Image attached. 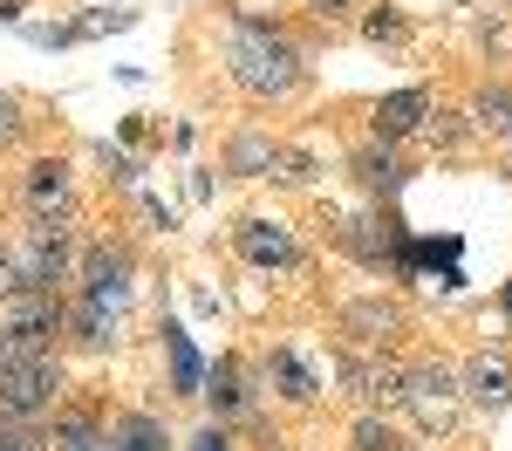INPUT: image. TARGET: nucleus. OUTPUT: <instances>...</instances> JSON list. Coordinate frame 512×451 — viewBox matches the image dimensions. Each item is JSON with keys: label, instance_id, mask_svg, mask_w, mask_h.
<instances>
[{"label": "nucleus", "instance_id": "nucleus-10", "mask_svg": "<svg viewBox=\"0 0 512 451\" xmlns=\"http://www.w3.org/2000/svg\"><path fill=\"white\" fill-rule=\"evenodd\" d=\"M110 451H171V431H164L151 410H130V417H117V431H110Z\"/></svg>", "mask_w": 512, "mask_h": 451}, {"label": "nucleus", "instance_id": "nucleus-24", "mask_svg": "<svg viewBox=\"0 0 512 451\" xmlns=\"http://www.w3.org/2000/svg\"><path fill=\"white\" fill-rule=\"evenodd\" d=\"M308 7H321V14H342V7H349V0H308Z\"/></svg>", "mask_w": 512, "mask_h": 451}, {"label": "nucleus", "instance_id": "nucleus-2", "mask_svg": "<svg viewBox=\"0 0 512 451\" xmlns=\"http://www.w3.org/2000/svg\"><path fill=\"white\" fill-rule=\"evenodd\" d=\"M7 281H14V294H55L69 281V226L62 219H28L7 246Z\"/></svg>", "mask_w": 512, "mask_h": 451}, {"label": "nucleus", "instance_id": "nucleus-7", "mask_svg": "<svg viewBox=\"0 0 512 451\" xmlns=\"http://www.w3.org/2000/svg\"><path fill=\"white\" fill-rule=\"evenodd\" d=\"M239 253H246L253 267H294V260H301V246H294V233H287L280 219H246V226H239Z\"/></svg>", "mask_w": 512, "mask_h": 451}, {"label": "nucleus", "instance_id": "nucleus-23", "mask_svg": "<svg viewBox=\"0 0 512 451\" xmlns=\"http://www.w3.org/2000/svg\"><path fill=\"white\" fill-rule=\"evenodd\" d=\"M0 451H41V438H28V431H0Z\"/></svg>", "mask_w": 512, "mask_h": 451}, {"label": "nucleus", "instance_id": "nucleus-15", "mask_svg": "<svg viewBox=\"0 0 512 451\" xmlns=\"http://www.w3.org/2000/svg\"><path fill=\"white\" fill-rule=\"evenodd\" d=\"M21 130H28L21 96H14V89H0V151H7V144H21Z\"/></svg>", "mask_w": 512, "mask_h": 451}, {"label": "nucleus", "instance_id": "nucleus-8", "mask_svg": "<svg viewBox=\"0 0 512 451\" xmlns=\"http://www.w3.org/2000/svg\"><path fill=\"white\" fill-rule=\"evenodd\" d=\"M123 274H130V253H123V246H96V253L82 260V301L110 308L123 294Z\"/></svg>", "mask_w": 512, "mask_h": 451}, {"label": "nucleus", "instance_id": "nucleus-22", "mask_svg": "<svg viewBox=\"0 0 512 451\" xmlns=\"http://www.w3.org/2000/svg\"><path fill=\"white\" fill-rule=\"evenodd\" d=\"M192 451H233V438H226V431L212 424V431H198V438H192Z\"/></svg>", "mask_w": 512, "mask_h": 451}, {"label": "nucleus", "instance_id": "nucleus-12", "mask_svg": "<svg viewBox=\"0 0 512 451\" xmlns=\"http://www.w3.org/2000/svg\"><path fill=\"white\" fill-rule=\"evenodd\" d=\"M472 397L478 404H506L512 397V369L499 363V356H478L472 363Z\"/></svg>", "mask_w": 512, "mask_h": 451}, {"label": "nucleus", "instance_id": "nucleus-5", "mask_svg": "<svg viewBox=\"0 0 512 451\" xmlns=\"http://www.w3.org/2000/svg\"><path fill=\"white\" fill-rule=\"evenodd\" d=\"M403 397H410V410L424 417V431H444L451 410H458V383H451V369H444V363H424V369L403 376Z\"/></svg>", "mask_w": 512, "mask_h": 451}, {"label": "nucleus", "instance_id": "nucleus-3", "mask_svg": "<svg viewBox=\"0 0 512 451\" xmlns=\"http://www.w3.org/2000/svg\"><path fill=\"white\" fill-rule=\"evenodd\" d=\"M62 390V363L55 356H7L0 363V424H21V417H41Z\"/></svg>", "mask_w": 512, "mask_h": 451}, {"label": "nucleus", "instance_id": "nucleus-1", "mask_svg": "<svg viewBox=\"0 0 512 451\" xmlns=\"http://www.w3.org/2000/svg\"><path fill=\"white\" fill-rule=\"evenodd\" d=\"M226 62H233V82L246 96H287L301 82V48L267 21H239L226 35Z\"/></svg>", "mask_w": 512, "mask_h": 451}, {"label": "nucleus", "instance_id": "nucleus-26", "mask_svg": "<svg viewBox=\"0 0 512 451\" xmlns=\"http://www.w3.org/2000/svg\"><path fill=\"white\" fill-rule=\"evenodd\" d=\"M7 356H14V342H7V335H0V363H7Z\"/></svg>", "mask_w": 512, "mask_h": 451}, {"label": "nucleus", "instance_id": "nucleus-25", "mask_svg": "<svg viewBox=\"0 0 512 451\" xmlns=\"http://www.w3.org/2000/svg\"><path fill=\"white\" fill-rule=\"evenodd\" d=\"M0 294H14V281H7V246H0Z\"/></svg>", "mask_w": 512, "mask_h": 451}, {"label": "nucleus", "instance_id": "nucleus-17", "mask_svg": "<svg viewBox=\"0 0 512 451\" xmlns=\"http://www.w3.org/2000/svg\"><path fill=\"white\" fill-rule=\"evenodd\" d=\"M355 451H396V431L376 424V417H362V424H355Z\"/></svg>", "mask_w": 512, "mask_h": 451}, {"label": "nucleus", "instance_id": "nucleus-19", "mask_svg": "<svg viewBox=\"0 0 512 451\" xmlns=\"http://www.w3.org/2000/svg\"><path fill=\"white\" fill-rule=\"evenodd\" d=\"M472 110H478V123H512V89H485Z\"/></svg>", "mask_w": 512, "mask_h": 451}, {"label": "nucleus", "instance_id": "nucleus-4", "mask_svg": "<svg viewBox=\"0 0 512 451\" xmlns=\"http://www.w3.org/2000/svg\"><path fill=\"white\" fill-rule=\"evenodd\" d=\"M0 335H7V342H14L21 356L48 349V342L62 335V301H55V294H14V308H7Z\"/></svg>", "mask_w": 512, "mask_h": 451}, {"label": "nucleus", "instance_id": "nucleus-20", "mask_svg": "<svg viewBox=\"0 0 512 451\" xmlns=\"http://www.w3.org/2000/svg\"><path fill=\"white\" fill-rule=\"evenodd\" d=\"M260 164H274V151H267L260 137H239L233 144V171H260Z\"/></svg>", "mask_w": 512, "mask_h": 451}, {"label": "nucleus", "instance_id": "nucleus-16", "mask_svg": "<svg viewBox=\"0 0 512 451\" xmlns=\"http://www.w3.org/2000/svg\"><path fill=\"white\" fill-rule=\"evenodd\" d=\"M239 397H246V390H239V369L219 363V369H212V404H219V410H239Z\"/></svg>", "mask_w": 512, "mask_h": 451}, {"label": "nucleus", "instance_id": "nucleus-9", "mask_svg": "<svg viewBox=\"0 0 512 451\" xmlns=\"http://www.w3.org/2000/svg\"><path fill=\"white\" fill-rule=\"evenodd\" d=\"M424 110H431L424 89H396V96H383V103H376V137H410V130L424 123Z\"/></svg>", "mask_w": 512, "mask_h": 451}, {"label": "nucleus", "instance_id": "nucleus-13", "mask_svg": "<svg viewBox=\"0 0 512 451\" xmlns=\"http://www.w3.org/2000/svg\"><path fill=\"white\" fill-rule=\"evenodd\" d=\"M349 328H362V342H390L396 308H376V301H362V308H349Z\"/></svg>", "mask_w": 512, "mask_h": 451}, {"label": "nucleus", "instance_id": "nucleus-27", "mask_svg": "<svg viewBox=\"0 0 512 451\" xmlns=\"http://www.w3.org/2000/svg\"><path fill=\"white\" fill-rule=\"evenodd\" d=\"M506 308H512V294H506Z\"/></svg>", "mask_w": 512, "mask_h": 451}, {"label": "nucleus", "instance_id": "nucleus-6", "mask_svg": "<svg viewBox=\"0 0 512 451\" xmlns=\"http://www.w3.org/2000/svg\"><path fill=\"white\" fill-rule=\"evenodd\" d=\"M21 199H28L35 219H62V205H69V164L62 158H35L28 178H21Z\"/></svg>", "mask_w": 512, "mask_h": 451}, {"label": "nucleus", "instance_id": "nucleus-18", "mask_svg": "<svg viewBox=\"0 0 512 451\" xmlns=\"http://www.w3.org/2000/svg\"><path fill=\"white\" fill-rule=\"evenodd\" d=\"M355 171H362L369 185H396V158H390V151H362V158H355Z\"/></svg>", "mask_w": 512, "mask_h": 451}, {"label": "nucleus", "instance_id": "nucleus-21", "mask_svg": "<svg viewBox=\"0 0 512 451\" xmlns=\"http://www.w3.org/2000/svg\"><path fill=\"white\" fill-rule=\"evenodd\" d=\"M171 363H178V383L192 390V383H198V363H192V349H185V335H171Z\"/></svg>", "mask_w": 512, "mask_h": 451}, {"label": "nucleus", "instance_id": "nucleus-11", "mask_svg": "<svg viewBox=\"0 0 512 451\" xmlns=\"http://www.w3.org/2000/svg\"><path fill=\"white\" fill-rule=\"evenodd\" d=\"M55 451H110V438H103V424H96L89 410H69V417L55 424Z\"/></svg>", "mask_w": 512, "mask_h": 451}, {"label": "nucleus", "instance_id": "nucleus-14", "mask_svg": "<svg viewBox=\"0 0 512 451\" xmlns=\"http://www.w3.org/2000/svg\"><path fill=\"white\" fill-rule=\"evenodd\" d=\"M274 376H280V397H294V404H308V397H315V376H308V369L294 363L287 349L274 356Z\"/></svg>", "mask_w": 512, "mask_h": 451}]
</instances>
